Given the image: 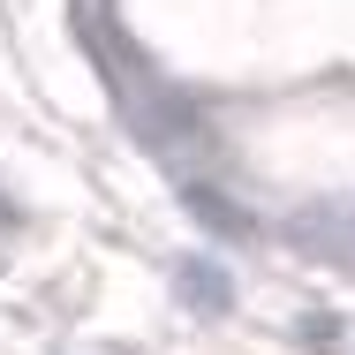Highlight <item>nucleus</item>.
<instances>
[{
    "mask_svg": "<svg viewBox=\"0 0 355 355\" xmlns=\"http://www.w3.org/2000/svg\"><path fill=\"white\" fill-rule=\"evenodd\" d=\"M174 287H182V302L205 310V318L234 310V287H227V272H219L212 257H182V265H174Z\"/></svg>",
    "mask_w": 355,
    "mask_h": 355,
    "instance_id": "nucleus-1",
    "label": "nucleus"
},
{
    "mask_svg": "<svg viewBox=\"0 0 355 355\" xmlns=\"http://www.w3.org/2000/svg\"><path fill=\"white\" fill-rule=\"evenodd\" d=\"M182 205H189V212L205 219L212 234H227V242H250V234H257V227H250V212H242L234 197H219V189H205V182H189V189H182Z\"/></svg>",
    "mask_w": 355,
    "mask_h": 355,
    "instance_id": "nucleus-2",
    "label": "nucleus"
},
{
    "mask_svg": "<svg viewBox=\"0 0 355 355\" xmlns=\"http://www.w3.org/2000/svg\"><path fill=\"white\" fill-rule=\"evenodd\" d=\"M0 227H8V197H0Z\"/></svg>",
    "mask_w": 355,
    "mask_h": 355,
    "instance_id": "nucleus-3",
    "label": "nucleus"
}]
</instances>
